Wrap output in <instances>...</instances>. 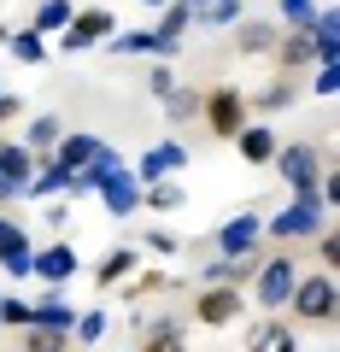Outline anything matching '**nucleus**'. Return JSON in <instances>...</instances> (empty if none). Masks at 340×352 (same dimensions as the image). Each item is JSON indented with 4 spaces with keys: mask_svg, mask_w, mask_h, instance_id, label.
<instances>
[{
    "mask_svg": "<svg viewBox=\"0 0 340 352\" xmlns=\"http://www.w3.org/2000/svg\"><path fill=\"white\" fill-rule=\"evenodd\" d=\"M141 352H182V323H177V317H164V323L147 335V346H141Z\"/></svg>",
    "mask_w": 340,
    "mask_h": 352,
    "instance_id": "obj_28",
    "label": "nucleus"
},
{
    "mask_svg": "<svg viewBox=\"0 0 340 352\" xmlns=\"http://www.w3.org/2000/svg\"><path fill=\"white\" fill-rule=\"evenodd\" d=\"M71 18H76V6L71 0H41V12H36V36H65V30H71Z\"/></svg>",
    "mask_w": 340,
    "mask_h": 352,
    "instance_id": "obj_19",
    "label": "nucleus"
},
{
    "mask_svg": "<svg viewBox=\"0 0 340 352\" xmlns=\"http://www.w3.org/2000/svg\"><path fill=\"white\" fill-rule=\"evenodd\" d=\"M36 323H41V329H59V335H71V329H76V311L65 305V294L53 288V294H41V305H36Z\"/></svg>",
    "mask_w": 340,
    "mask_h": 352,
    "instance_id": "obj_17",
    "label": "nucleus"
},
{
    "mask_svg": "<svg viewBox=\"0 0 340 352\" xmlns=\"http://www.w3.org/2000/svg\"><path fill=\"white\" fill-rule=\"evenodd\" d=\"M24 112V100H18V94H0V124H6V118H18Z\"/></svg>",
    "mask_w": 340,
    "mask_h": 352,
    "instance_id": "obj_40",
    "label": "nucleus"
},
{
    "mask_svg": "<svg viewBox=\"0 0 340 352\" xmlns=\"http://www.w3.org/2000/svg\"><path fill=\"white\" fill-rule=\"evenodd\" d=\"M24 153H47V147H59V118L53 112H41V118H30V129H24V141H18Z\"/></svg>",
    "mask_w": 340,
    "mask_h": 352,
    "instance_id": "obj_20",
    "label": "nucleus"
},
{
    "mask_svg": "<svg viewBox=\"0 0 340 352\" xmlns=\"http://www.w3.org/2000/svg\"><path fill=\"white\" fill-rule=\"evenodd\" d=\"M282 18H288L293 30H311V18H317V0H282Z\"/></svg>",
    "mask_w": 340,
    "mask_h": 352,
    "instance_id": "obj_32",
    "label": "nucleus"
},
{
    "mask_svg": "<svg viewBox=\"0 0 340 352\" xmlns=\"http://www.w3.org/2000/svg\"><path fill=\"white\" fill-rule=\"evenodd\" d=\"M335 88H340V71H335V65H323V71H317V94H323V100H328Z\"/></svg>",
    "mask_w": 340,
    "mask_h": 352,
    "instance_id": "obj_37",
    "label": "nucleus"
},
{
    "mask_svg": "<svg viewBox=\"0 0 340 352\" xmlns=\"http://www.w3.org/2000/svg\"><path fill=\"white\" fill-rule=\"evenodd\" d=\"M270 235H276V241H293V235H317V229H323V200H317V188H305V194H293V206H288V212H276V217H270Z\"/></svg>",
    "mask_w": 340,
    "mask_h": 352,
    "instance_id": "obj_4",
    "label": "nucleus"
},
{
    "mask_svg": "<svg viewBox=\"0 0 340 352\" xmlns=\"http://www.w3.org/2000/svg\"><path fill=\"white\" fill-rule=\"evenodd\" d=\"M65 346H71V335L41 329V323H30V335H24V352H65Z\"/></svg>",
    "mask_w": 340,
    "mask_h": 352,
    "instance_id": "obj_30",
    "label": "nucleus"
},
{
    "mask_svg": "<svg viewBox=\"0 0 340 352\" xmlns=\"http://www.w3.org/2000/svg\"><path fill=\"white\" fill-rule=\"evenodd\" d=\"M282 170V182H288L293 194H305V188H317L323 182V153L311 147V141H293V147H276V159H270Z\"/></svg>",
    "mask_w": 340,
    "mask_h": 352,
    "instance_id": "obj_2",
    "label": "nucleus"
},
{
    "mask_svg": "<svg viewBox=\"0 0 340 352\" xmlns=\"http://www.w3.org/2000/svg\"><path fill=\"white\" fill-rule=\"evenodd\" d=\"M65 182H71V176H65V170H59V164H53V159H47V164H41V170H36V176H30V188H24V194H59V188H65Z\"/></svg>",
    "mask_w": 340,
    "mask_h": 352,
    "instance_id": "obj_31",
    "label": "nucleus"
},
{
    "mask_svg": "<svg viewBox=\"0 0 340 352\" xmlns=\"http://www.w3.org/2000/svg\"><path fill=\"white\" fill-rule=\"evenodd\" d=\"M106 36H117V18L106 12V6H89V12H76L71 18V30H65V47H94V41H106Z\"/></svg>",
    "mask_w": 340,
    "mask_h": 352,
    "instance_id": "obj_9",
    "label": "nucleus"
},
{
    "mask_svg": "<svg viewBox=\"0 0 340 352\" xmlns=\"http://www.w3.org/2000/svg\"><path fill=\"white\" fill-rule=\"evenodd\" d=\"M30 270H36V276H47V282H71V276H76V252L59 241V247L36 252V264H30Z\"/></svg>",
    "mask_w": 340,
    "mask_h": 352,
    "instance_id": "obj_15",
    "label": "nucleus"
},
{
    "mask_svg": "<svg viewBox=\"0 0 340 352\" xmlns=\"http://www.w3.org/2000/svg\"><path fill=\"white\" fill-rule=\"evenodd\" d=\"M247 352H299V329L282 323V317H264V323L247 335Z\"/></svg>",
    "mask_w": 340,
    "mask_h": 352,
    "instance_id": "obj_11",
    "label": "nucleus"
},
{
    "mask_svg": "<svg viewBox=\"0 0 340 352\" xmlns=\"http://www.w3.org/2000/svg\"><path fill=\"white\" fill-rule=\"evenodd\" d=\"M0 323H36V305H24V300H0Z\"/></svg>",
    "mask_w": 340,
    "mask_h": 352,
    "instance_id": "obj_33",
    "label": "nucleus"
},
{
    "mask_svg": "<svg viewBox=\"0 0 340 352\" xmlns=\"http://www.w3.org/2000/svg\"><path fill=\"white\" fill-rule=\"evenodd\" d=\"M235 41H240V53H270V47H276V30H270V24H240Z\"/></svg>",
    "mask_w": 340,
    "mask_h": 352,
    "instance_id": "obj_27",
    "label": "nucleus"
},
{
    "mask_svg": "<svg viewBox=\"0 0 340 352\" xmlns=\"http://www.w3.org/2000/svg\"><path fill=\"white\" fill-rule=\"evenodd\" d=\"M235 147H240V159H247V164H270V159H276V147H282V141L270 135L264 124H247V129L235 135Z\"/></svg>",
    "mask_w": 340,
    "mask_h": 352,
    "instance_id": "obj_14",
    "label": "nucleus"
},
{
    "mask_svg": "<svg viewBox=\"0 0 340 352\" xmlns=\"http://www.w3.org/2000/svg\"><path fill=\"white\" fill-rule=\"evenodd\" d=\"M112 53H170V41L159 30H129V36H112Z\"/></svg>",
    "mask_w": 340,
    "mask_h": 352,
    "instance_id": "obj_21",
    "label": "nucleus"
},
{
    "mask_svg": "<svg viewBox=\"0 0 340 352\" xmlns=\"http://www.w3.org/2000/svg\"><path fill=\"white\" fill-rule=\"evenodd\" d=\"M276 53H282V65H305V59H317V41H311V30H293L288 41H276Z\"/></svg>",
    "mask_w": 340,
    "mask_h": 352,
    "instance_id": "obj_26",
    "label": "nucleus"
},
{
    "mask_svg": "<svg viewBox=\"0 0 340 352\" xmlns=\"http://www.w3.org/2000/svg\"><path fill=\"white\" fill-rule=\"evenodd\" d=\"M188 164V147L182 141H159V147H147L141 153V164H135V182L147 188V182H170V176Z\"/></svg>",
    "mask_w": 340,
    "mask_h": 352,
    "instance_id": "obj_6",
    "label": "nucleus"
},
{
    "mask_svg": "<svg viewBox=\"0 0 340 352\" xmlns=\"http://www.w3.org/2000/svg\"><path fill=\"white\" fill-rule=\"evenodd\" d=\"M194 317H200L205 329H223L240 317V288H205L200 300H194Z\"/></svg>",
    "mask_w": 340,
    "mask_h": 352,
    "instance_id": "obj_10",
    "label": "nucleus"
},
{
    "mask_svg": "<svg viewBox=\"0 0 340 352\" xmlns=\"http://www.w3.org/2000/svg\"><path fill=\"white\" fill-rule=\"evenodd\" d=\"M147 252H177V235H164V229H152V235H147Z\"/></svg>",
    "mask_w": 340,
    "mask_h": 352,
    "instance_id": "obj_38",
    "label": "nucleus"
},
{
    "mask_svg": "<svg viewBox=\"0 0 340 352\" xmlns=\"http://www.w3.org/2000/svg\"><path fill=\"white\" fill-rule=\"evenodd\" d=\"M164 288V276L159 270H147V276H135V288H129V300H147V294H159Z\"/></svg>",
    "mask_w": 340,
    "mask_h": 352,
    "instance_id": "obj_35",
    "label": "nucleus"
},
{
    "mask_svg": "<svg viewBox=\"0 0 340 352\" xmlns=\"http://www.w3.org/2000/svg\"><path fill=\"white\" fill-rule=\"evenodd\" d=\"M335 276H328V270H317V276H299L293 282V311H299V323H328V317H335Z\"/></svg>",
    "mask_w": 340,
    "mask_h": 352,
    "instance_id": "obj_3",
    "label": "nucleus"
},
{
    "mask_svg": "<svg viewBox=\"0 0 340 352\" xmlns=\"http://www.w3.org/2000/svg\"><path fill=\"white\" fill-rule=\"evenodd\" d=\"M293 282H299V264H293L288 252H270V258L258 264V276H252V300L264 305V311H282V305L293 300Z\"/></svg>",
    "mask_w": 340,
    "mask_h": 352,
    "instance_id": "obj_1",
    "label": "nucleus"
},
{
    "mask_svg": "<svg viewBox=\"0 0 340 352\" xmlns=\"http://www.w3.org/2000/svg\"><path fill=\"white\" fill-rule=\"evenodd\" d=\"M258 235H264V217H258V212H240V217H229V223L217 229V258L252 252V247H258Z\"/></svg>",
    "mask_w": 340,
    "mask_h": 352,
    "instance_id": "obj_8",
    "label": "nucleus"
},
{
    "mask_svg": "<svg viewBox=\"0 0 340 352\" xmlns=\"http://www.w3.org/2000/svg\"><path fill=\"white\" fill-rule=\"evenodd\" d=\"M323 264H328V270L340 264V235H323Z\"/></svg>",
    "mask_w": 340,
    "mask_h": 352,
    "instance_id": "obj_39",
    "label": "nucleus"
},
{
    "mask_svg": "<svg viewBox=\"0 0 340 352\" xmlns=\"http://www.w3.org/2000/svg\"><path fill=\"white\" fill-rule=\"evenodd\" d=\"M141 6H164V0H141Z\"/></svg>",
    "mask_w": 340,
    "mask_h": 352,
    "instance_id": "obj_42",
    "label": "nucleus"
},
{
    "mask_svg": "<svg viewBox=\"0 0 340 352\" xmlns=\"http://www.w3.org/2000/svg\"><path fill=\"white\" fill-rule=\"evenodd\" d=\"M188 12L205 30H223V24H240V0H188Z\"/></svg>",
    "mask_w": 340,
    "mask_h": 352,
    "instance_id": "obj_18",
    "label": "nucleus"
},
{
    "mask_svg": "<svg viewBox=\"0 0 340 352\" xmlns=\"http://www.w3.org/2000/svg\"><path fill=\"white\" fill-rule=\"evenodd\" d=\"M100 147H106L100 135H59V147H53V164H59V170L71 176V170H82V164H89Z\"/></svg>",
    "mask_w": 340,
    "mask_h": 352,
    "instance_id": "obj_13",
    "label": "nucleus"
},
{
    "mask_svg": "<svg viewBox=\"0 0 340 352\" xmlns=\"http://www.w3.org/2000/svg\"><path fill=\"white\" fill-rule=\"evenodd\" d=\"M100 200H106V212H112V217H129V212L141 206V182H135L129 170H112V176L100 182Z\"/></svg>",
    "mask_w": 340,
    "mask_h": 352,
    "instance_id": "obj_12",
    "label": "nucleus"
},
{
    "mask_svg": "<svg viewBox=\"0 0 340 352\" xmlns=\"http://www.w3.org/2000/svg\"><path fill=\"white\" fill-rule=\"evenodd\" d=\"M205 124H212V135H240L247 129V94L240 88H212L205 94Z\"/></svg>",
    "mask_w": 340,
    "mask_h": 352,
    "instance_id": "obj_5",
    "label": "nucleus"
},
{
    "mask_svg": "<svg viewBox=\"0 0 340 352\" xmlns=\"http://www.w3.org/2000/svg\"><path fill=\"white\" fill-rule=\"evenodd\" d=\"M141 206H152V212H177V206H188V194H182L177 182H147V188H141Z\"/></svg>",
    "mask_w": 340,
    "mask_h": 352,
    "instance_id": "obj_24",
    "label": "nucleus"
},
{
    "mask_svg": "<svg viewBox=\"0 0 340 352\" xmlns=\"http://www.w3.org/2000/svg\"><path fill=\"white\" fill-rule=\"evenodd\" d=\"M129 270H135V252H129V247H117V252H106V258L94 264V282H100V288H112V282H124Z\"/></svg>",
    "mask_w": 340,
    "mask_h": 352,
    "instance_id": "obj_22",
    "label": "nucleus"
},
{
    "mask_svg": "<svg viewBox=\"0 0 340 352\" xmlns=\"http://www.w3.org/2000/svg\"><path fill=\"white\" fill-rule=\"evenodd\" d=\"M6 47H12V59H24V65H47V41H41L36 30H12Z\"/></svg>",
    "mask_w": 340,
    "mask_h": 352,
    "instance_id": "obj_23",
    "label": "nucleus"
},
{
    "mask_svg": "<svg viewBox=\"0 0 340 352\" xmlns=\"http://www.w3.org/2000/svg\"><path fill=\"white\" fill-rule=\"evenodd\" d=\"M100 335H106V311H89V317H76V340H89V346H94Z\"/></svg>",
    "mask_w": 340,
    "mask_h": 352,
    "instance_id": "obj_34",
    "label": "nucleus"
},
{
    "mask_svg": "<svg viewBox=\"0 0 340 352\" xmlns=\"http://www.w3.org/2000/svg\"><path fill=\"white\" fill-rule=\"evenodd\" d=\"M6 229H12V223H6V217H0V235H6Z\"/></svg>",
    "mask_w": 340,
    "mask_h": 352,
    "instance_id": "obj_43",
    "label": "nucleus"
},
{
    "mask_svg": "<svg viewBox=\"0 0 340 352\" xmlns=\"http://www.w3.org/2000/svg\"><path fill=\"white\" fill-rule=\"evenodd\" d=\"M147 88H152V94H170V88H177V76L164 71V65H152V76H147Z\"/></svg>",
    "mask_w": 340,
    "mask_h": 352,
    "instance_id": "obj_36",
    "label": "nucleus"
},
{
    "mask_svg": "<svg viewBox=\"0 0 340 352\" xmlns=\"http://www.w3.org/2000/svg\"><path fill=\"white\" fill-rule=\"evenodd\" d=\"M288 100V82H276V88H264V94H258V106H282Z\"/></svg>",
    "mask_w": 340,
    "mask_h": 352,
    "instance_id": "obj_41",
    "label": "nucleus"
},
{
    "mask_svg": "<svg viewBox=\"0 0 340 352\" xmlns=\"http://www.w3.org/2000/svg\"><path fill=\"white\" fill-rule=\"evenodd\" d=\"M0 264H6L12 276H30L36 252H30V235H24V229H6V235H0Z\"/></svg>",
    "mask_w": 340,
    "mask_h": 352,
    "instance_id": "obj_16",
    "label": "nucleus"
},
{
    "mask_svg": "<svg viewBox=\"0 0 340 352\" xmlns=\"http://www.w3.org/2000/svg\"><path fill=\"white\" fill-rule=\"evenodd\" d=\"M30 176H36V159H30L18 141H0V206L18 200L30 188Z\"/></svg>",
    "mask_w": 340,
    "mask_h": 352,
    "instance_id": "obj_7",
    "label": "nucleus"
},
{
    "mask_svg": "<svg viewBox=\"0 0 340 352\" xmlns=\"http://www.w3.org/2000/svg\"><path fill=\"white\" fill-rule=\"evenodd\" d=\"M164 118H177V124H188V118H200V94H194V88H170V94H164Z\"/></svg>",
    "mask_w": 340,
    "mask_h": 352,
    "instance_id": "obj_29",
    "label": "nucleus"
},
{
    "mask_svg": "<svg viewBox=\"0 0 340 352\" xmlns=\"http://www.w3.org/2000/svg\"><path fill=\"white\" fill-rule=\"evenodd\" d=\"M194 24V12H188V0H170V6H164V18H159V36L170 41V47H177L182 41V30Z\"/></svg>",
    "mask_w": 340,
    "mask_h": 352,
    "instance_id": "obj_25",
    "label": "nucleus"
}]
</instances>
